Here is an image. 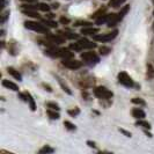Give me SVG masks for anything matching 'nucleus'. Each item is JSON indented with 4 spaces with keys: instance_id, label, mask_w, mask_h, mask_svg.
<instances>
[{
    "instance_id": "obj_1",
    "label": "nucleus",
    "mask_w": 154,
    "mask_h": 154,
    "mask_svg": "<svg viewBox=\"0 0 154 154\" xmlns=\"http://www.w3.org/2000/svg\"><path fill=\"white\" fill-rule=\"evenodd\" d=\"M24 27L29 30L36 31V32H41V34H49V30L45 26H43L42 23L35 22V21H26L24 22Z\"/></svg>"
},
{
    "instance_id": "obj_2",
    "label": "nucleus",
    "mask_w": 154,
    "mask_h": 154,
    "mask_svg": "<svg viewBox=\"0 0 154 154\" xmlns=\"http://www.w3.org/2000/svg\"><path fill=\"white\" fill-rule=\"evenodd\" d=\"M94 95L99 99H110L112 96V93L108 91L106 87L103 86H100V87H96L94 89Z\"/></svg>"
},
{
    "instance_id": "obj_3",
    "label": "nucleus",
    "mask_w": 154,
    "mask_h": 154,
    "mask_svg": "<svg viewBox=\"0 0 154 154\" xmlns=\"http://www.w3.org/2000/svg\"><path fill=\"white\" fill-rule=\"evenodd\" d=\"M118 81H119L122 85L125 86V87H132V86L134 85L132 78L130 77L126 72H121V73H118Z\"/></svg>"
},
{
    "instance_id": "obj_4",
    "label": "nucleus",
    "mask_w": 154,
    "mask_h": 154,
    "mask_svg": "<svg viewBox=\"0 0 154 154\" xmlns=\"http://www.w3.org/2000/svg\"><path fill=\"white\" fill-rule=\"evenodd\" d=\"M62 64L65 67H67V69H78L81 67V62H79V60L74 59V58L64 59L62 62Z\"/></svg>"
},
{
    "instance_id": "obj_5",
    "label": "nucleus",
    "mask_w": 154,
    "mask_h": 154,
    "mask_svg": "<svg viewBox=\"0 0 154 154\" xmlns=\"http://www.w3.org/2000/svg\"><path fill=\"white\" fill-rule=\"evenodd\" d=\"M81 59L84 62L88 63V64H93V63H97L99 62V57L97 54L93 51H88V52H84L81 54Z\"/></svg>"
},
{
    "instance_id": "obj_6",
    "label": "nucleus",
    "mask_w": 154,
    "mask_h": 154,
    "mask_svg": "<svg viewBox=\"0 0 154 154\" xmlns=\"http://www.w3.org/2000/svg\"><path fill=\"white\" fill-rule=\"evenodd\" d=\"M118 31L114 30L112 32H109V34H104V35H94V39L95 41H99V42H109L111 39H114L117 36Z\"/></svg>"
},
{
    "instance_id": "obj_7",
    "label": "nucleus",
    "mask_w": 154,
    "mask_h": 154,
    "mask_svg": "<svg viewBox=\"0 0 154 154\" xmlns=\"http://www.w3.org/2000/svg\"><path fill=\"white\" fill-rule=\"evenodd\" d=\"M78 44L80 45L81 50H84V49H94V48H96V44H95V43L89 42L88 39H86V38L79 39V41H78Z\"/></svg>"
},
{
    "instance_id": "obj_8",
    "label": "nucleus",
    "mask_w": 154,
    "mask_h": 154,
    "mask_svg": "<svg viewBox=\"0 0 154 154\" xmlns=\"http://www.w3.org/2000/svg\"><path fill=\"white\" fill-rule=\"evenodd\" d=\"M45 54L50 57H60V52H59V49H57L56 46H49L48 49H45Z\"/></svg>"
},
{
    "instance_id": "obj_9",
    "label": "nucleus",
    "mask_w": 154,
    "mask_h": 154,
    "mask_svg": "<svg viewBox=\"0 0 154 154\" xmlns=\"http://www.w3.org/2000/svg\"><path fill=\"white\" fill-rule=\"evenodd\" d=\"M2 86L8 88V89H11V91H14V92H17V91H19L17 85L14 84V82H12V81H9V80H7V79H4V80H2Z\"/></svg>"
},
{
    "instance_id": "obj_10",
    "label": "nucleus",
    "mask_w": 154,
    "mask_h": 154,
    "mask_svg": "<svg viewBox=\"0 0 154 154\" xmlns=\"http://www.w3.org/2000/svg\"><path fill=\"white\" fill-rule=\"evenodd\" d=\"M132 116L134 118H137V119H144L146 115H145L144 110H141L140 108H134L132 110Z\"/></svg>"
},
{
    "instance_id": "obj_11",
    "label": "nucleus",
    "mask_w": 154,
    "mask_h": 154,
    "mask_svg": "<svg viewBox=\"0 0 154 154\" xmlns=\"http://www.w3.org/2000/svg\"><path fill=\"white\" fill-rule=\"evenodd\" d=\"M118 21H121L119 17H118V14H109V19L107 24H108V27H114Z\"/></svg>"
},
{
    "instance_id": "obj_12",
    "label": "nucleus",
    "mask_w": 154,
    "mask_h": 154,
    "mask_svg": "<svg viewBox=\"0 0 154 154\" xmlns=\"http://www.w3.org/2000/svg\"><path fill=\"white\" fill-rule=\"evenodd\" d=\"M59 52H60V57L63 59H69V58H73V52H71L69 49H59Z\"/></svg>"
},
{
    "instance_id": "obj_13",
    "label": "nucleus",
    "mask_w": 154,
    "mask_h": 154,
    "mask_svg": "<svg viewBox=\"0 0 154 154\" xmlns=\"http://www.w3.org/2000/svg\"><path fill=\"white\" fill-rule=\"evenodd\" d=\"M97 32H99V29L97 28H93V27L81 29V34H84V35H96Z\"/></svg>"
},
{
    "instance_id": "obj_14",
    "label": "nucleus",
    "mask_w": 154,
    "mask_h": 154,
    "mask_svg": "<svg viewBox=\"0 0 154 154\" xmlns=\"http://www.w3.org/2000/svg\"><path fill=\"white\" fill-rule=\"evenodd\" d=\"M48 38L51 41V43H56V44H62L65 41L63 36H54V35H49Z\"/></svg>"
},
{
    "instance_id": "obj_15",
    "label": "nucleus",
    "mask_w": 154,
    "mask_h": 154,
    "mask_svg": "<svg viewBox=\"0 0 154 154\" xmlns=\"http://www.w3.org/2000/svg\"><path fill=\"white\" fill-rule=\"evenodd\" d=\"M23 14L30 16V17H35V19H39V14L35 11V9H21Z\"/></svg>"
},
{
    "instance_id": "obj_16",
    "label": "nucleus",
    "mask_w": 154,
    "mask_h": 154,
    "mask_svg": "<svg viewBox=\"0 0 154 154\" xmlns=\"http://www.w3.org/2000/svg\"><path fill=\"white\" fill-rule=\"evenodd\" d=\"M7 71H8V73H9V74H11V75H12L13 78H15L16 80H19V81H20V80L22 79L21 74L19 73V71H16L15 69H13V67H8Z\"/></svg>"
},
{
    "instance_id": "obj_17",
    "label": "nucleus",
    "mask_w": 154,
    "mask_h": 154,
    "mask_svg": "<svg viewBox=\"0 0 154 154\" xmlns=\"http://www.w3.org/2000/svg\"><path fill=\"white\" fill-rule=\"evenodd\" d=\"M59 34H60V36H63L64 38H69V39L78 38L77 35H74V34H71V32H66V31H59Z\"/></svg>"
},
{
    "instance_id": "obj_18",
    "label": "nucleus",
    "mask_w": 154,
    "mask_h": 154,
    "mask_svg": "<svg viewBox=\"0 0 154 154\" xmlns=\"http://www.w3.org/2000/svg\"><path fill=\"white\" fill-rule=\"evenodd\" d=\"M27 94V96H28V102H29V106H30V109L32 110V111H35L36 110V106H35V101H34V99H32V96H31L29 93H26Z\"/></svg>"
},
{
    "instance_id": "obj_19",
    "label": "nucleus",
    "mask_w": 154,
    "mask_h": 154,
    "mask_svg": "<svg viewBox=\"0 0 154 154\" xmlns=\"http://www.w3.org/2000/svg\"><path fill=\"white\" fill-rule=\"evenodd\" d=\"M126 0H110V2H109V6H111V7H119L123 2H125Z\"/></svg>"
},
{
    "instance_id": "obj_20",
    "label": "nucleus",
    "mask_w": 154,
    "mask_h": 154,
    "mask_svg": "<svg viewBox=\"0 0 154 154\" xmlns=\"http://www.w3.org/2000/svg\"><path fill=\"white\" fill-rule=\"evenodd\" d=\"M129 9H130V6L129 5H126V6H124L122 9H121V12L118 13V17H119V20H122L124 16H125V14L129 12Z\"/></svg>"
},
{
    "instance_id": "obj_21",
    "label": "nucleus",
    "mask_w": 154,
    "mask_h": 154,
    "mask_svg": "<svg viewBox=\"0 0 154 154\" xmlns=\"http://www.w3.org/2000/svg\"><path fill=\"white\" fill-rule=\"evenodd\" d=\"M108 19H109V14L101 15L100 17H97V19H96V23H97V24H103V23L108 22Z\"/></svg>"
},
{
    "instance_id": "obj_22",
    "label": "nucleus",
    "mask_w": 154,
    "mask_h": 154,
    "mask_svg": "<svg viewBox=\"0 0 154 154\" xmlns=\"http://www.w3.org/2000/svg\"><path fill=\"white\" fill-rule=\"evenodd\" d=\"M48 115L50 116V118H52V119H58L59 118V114L56 112V110H54V109H49L48 110Z\"/></svg>"
},
{
    "instance_id": "obj_23",
    "label": "nucleus",
    "mask_w": 154,
    "mask_h": 154,
    "mask_svg": "<svg viewBox=\"0 0 154 154\" xmlns=\"http://www.w3.org/2000/svg\"><path fill=\"white\" fill-rule=\"evenodd\" d=\"M136 124H137V125H139V126L145 128V129H151V124L148 123V122H146V121H143V119H139Z\"/></svg>"
},
{
    "instance_id": "obj_24",
    "label": "nucleus",
    "mask_w": 154,
    "mask_h": 154,
    "mask_svg": "<svg viewBox=\"0 0 154 154\" xmlns=\"http://www.w3.org/2000/svg\"><path fill=\"white\" fill-rule=\"evenodd\" d=\"M110 51H111V49L109 46H101L100 48V54H102V56H107Z\"/></svg>"
},
{
    "instance_id": "obj_25",
    "label": "nucleus",
    "mask_w": 154,
    "mask_h": 154,
    "mask_svg": "<svg viewBox=\"0 0 154 154\" xmlns=\"http://www.w3.org/2000/svg\"><path fill=\"white\" fill-rule=\"evenodd\" d=\"M132 103H134V104H139V106H146V102L143 100V99H139V97H134V99H132Z\"/></svg>"
},
{
    "instance_id": "obj_26",
    "label": "nucleus",
    "mask_w": 154,
    "mask_h": 154,
    "mask_svg": "<svg viewBox=\"0 0 154 154\" xmlns=\"http://www.w3.org/2000/svg\"><path fill=\"white\" fill-rule=\"evenodd\" d=\"M39 153L41 154L54 153V148H51V147H49V146H45V147H43V148H41V149H39Z\"/></svg>"
},
{
    "instance_id": "obj_27",
    "label": "nucleus",
    "mask_w": 154,
    "mask_h": 154,
    "mask_svg": "<svg viewBox=\"0 0 154 154\" xmlns=\"http://www.w3.org/2000/svg\"><path fill=\"white\" fill-rule=\"evenodd\" d=\"M64 126H65L67 130H69V131H73V130H75V126H74L73 124L71 123V122H69V121H65V122H64Z\"/></svg>"
},
{
    "instance_id": "obj_28",
    "label": "nucleus",
    "mask_w": 154,
    "mask_h": 154,
    "mask_svg": "<svg viewBox=\"0 0 154 154\" xmlns=\"http://www.w3.org/2000/svg\"><path fill=\"white\" fill-rule=\"evenodd\" d=\"M92 23L91 22H87V21H78V22H75V27H81V26H85V27H89Z\"/></svg>"
},
{
    "instance_id": "obj_29",
    "label": "nucleus",
    "mask_w": 154,
    "mask_h": 154,
    "mask_svg": "<svg viewBox=\"0 0 154 154\" xmlns=\"http://www.w3.org/2000/svg\"><path fill=\"white\" fill-rule=\"evenodd\" d=\"M38 9L43 11V12H49V11H50V7H49V5H46V4H39Z\"/></svg>"
},
{
    "instance_id": "obj_30",
    "label": "nucleus",
    "mask_w": 154,
    "mask_h": 154,
    "mask_svg": "<svg viewBox=\"0 0 154 154\" xmlns=\"http://www.w3.org/2000/svg\"><path fill=\"white\" fill-rule=\"evenodd\" d=\"M43 23H45L46 26L52 27V28H56V27H57V23L54 22V21H51V20H43Z\"/></svg>"
},
{
    "instance_id": "obj_31",
    "label": "nucleus",
    "mask_w": 154,
    "mask_h": 154,
    "mask_svg": "<svg viewBox=\"0 0 154 154\" xmlns=\"http://www.w3.org/2000/svg\"><path fill=\"white\" fill-rule=\"evenodd\" d=\"M69 49H72V50H74V51H81V48L80 45L77 43H72V44H69Z\"/></svg>"
},
{
    "instance_id": "obj_32",
    "label": "nucleus",
    "mask_w": 154,
    "mask_h": 154,
    "mask_svg": "<svg viewBox=\"0 0 154 154\" xmlns=\"http://www.w3.org/2000/svg\"><path fill=\"white\" fill-rule=\"evenodd\" d=\"M48 108L54 109V110H59V106L54 103V102H49V103H48Z\"/></svg>"
},
{
    "instance_id": "obj_33",
    "label": "nucleus",
    "mask_w": 154,
    "mask_h": 154,
    "mask_svg": "<svg viewBox=\"0 0 154 154\" xmlns=\"http://www.w3.org/2000/svg\"><path fill=\"white\" fill-rule=\"evenodd\" d=\"M103 13H104V8H101L100 11H97L94 15H92V17H94V19H97V17H100L101 15H103Z\"/></svg>"
},
{
    "instance_id": "obj_34",
    "label": "nucleus",
    "mask_w": 154,
    "mask_h": 154,
    "mask_svg": "<svg viewBox=\"0 0 154 154\" xmlns=\"http://www.w3.org/2000/svg\"><path fill=\"white\" fill-rule=\"evenodd\" d=\"M67 112H69V115H71V116H73V117H74V116L79 115V112H80V111H79V109L77 108V109H74V110H69Z\"/></svg>"
},
{
    "instance_id": "obj_35",
    "label": "nucleus",
    "mask_w": 154,
    "mask_h": 154,
    "mask_svg": "<svg viewBox=\"0 0 154 154\" xmlns=\"http://www.w3.org/2000/svg\"><path fill=\"white\" fill-rule=\"evenodd\" d=\"M59 84H60V86H62V87H63V89H64L65 92L67 93V94H69V95L72 94V92H71V91H69V87H67V86H65V85H64V84H63V82H62V81H60V80H59Z\"/></svg>"
},
{
    "instance_id": "obj_36",
    "label": "nucleus",
    "mask_w": 154,
    "mask_h": 154,
    "mask_svg": "<svg viewBox=\"0 0 154 154\" xmlns=\"http://www.w3.org/2000/svg\"><path fill=\"white\" fill-rule=\"evenodd\" d=\"M60 23H63V24H69V20L67 19V17H60Z\"/></svg>"
},
{
    "instance_id": "obj_37",
    "label": "nucleus",
    "mask_w": 154,
    "mask_h": 154,
    "mask_svg": "<svg viewBox=\"0 0 154 154\" xmlns=\"http://www.w3.org/2000/svg\"><path fill=\"white\" fill-rule=\"evenodd\" d=\"M8 14H9V12H5L4 14H2V19H1V23H4L6 20H7V16Z\"/></svg>"
},
{
    "instance_id": "obj_38",
    "label": "nucleus",
    "mask_w": 154,
    "mask_h": 154,
    "mask_svg": "<svg viewBox=\"0 0 154 154\" xmlns=\"http://www.w3.org/2000/svg\"><path fill=\"white\" fill-rule=\"evenodd\" d=\"M43 87L45 88V89H46V91H48V92H52V89H51V87H50V86H49V85H45V84H43Z\"/></svg>"
},
{
    "instance_id": "obj_39",
    "label": "nucleus",
    "mask_w": 154,
    "mask_h": 154,
    "mask_svg": "<svg viewBox=\"0 0 154 154\" xmlns=\"http://www.w3.org/2000/svg\"><path fill=\"white\" fill-rule=\"evenodd\" d=\"M119 131L122 132V133H124L126 137H131V133L130 132H128V131H125V130H119Z\"/></svg>"
},
{
    "instance_id": "obj_40",
    "label": "nucleus",
    "mask_w": 154,
    "mask_h": 154,
    "mask_svg": "<svg viewBox=\"0 0 154 154\" xmlns=\"http://www.w3.org/2000/svg\"><path fill=\"white\" fill-rule=\"evenodd\" d=\"M23 2H28V4H30V2H36V0H21Z\"/></svg>"
},
{
    "instance_id": "obj_41",
    "label": "nucleus",
    "mask_w": 154,
    "mask_h": 154,
    "mask_svg": "<svg viewBox=\"0 0 154 154\" xmlns=\"http://www.w3.org/2000/svg\"><path fill=\"white\" fill-rule=\"evenodd\" d=\"M87 144H88V145H89L91 147H94V146H95V145H94V143H92V141H88Z\"/></svg>"
},
{
    "instance_id": "obj_42",
    "label": "nucleus",
    "mask_w": 154,
    "mask_h": 154,
    "mask_svg": "<svg viewBox=\"0 0 154 154\" xmlns=\"http://www.w3.org/2000/svg\"><path fill=\"white\" fill-rule=\"evenodd\" d=\"M153 29H154V23H153Z\"/></svg>"
},
{
    "instance_id": "obj_43",
    "label": "nucleus",
    "mask_w": 154,
    "mask_h": 154,
    "mask_svg": "<svg viewBox=\"0 0 154 154\" xmlns=\"http://www.w3.org/2000/svg\"><path fill=\"white\" fill-rule=\"evenodd\" d=\"M153 1H154V0H153Z\"/></svg>"
},
{
    "instance_id": "obj_44",
    "label": "nucleus",
    "mask_w": 154,
    "mask_h": 154,
    "mask_svg": "<svg viewBox=\"0 0 154 154\" xmlns=\"http://www.w3.org/2000/svg\"><path fill=\"white\" fill-rule=\"evenodd\" d=\"M153 14H154V13H153Z\"/></svg>"
}]
</instances>
